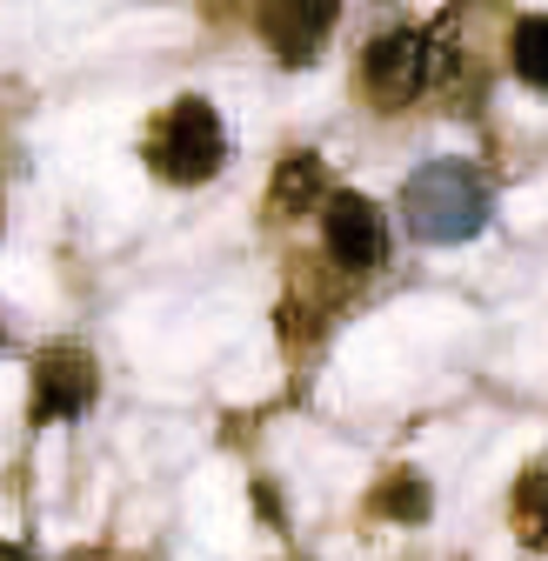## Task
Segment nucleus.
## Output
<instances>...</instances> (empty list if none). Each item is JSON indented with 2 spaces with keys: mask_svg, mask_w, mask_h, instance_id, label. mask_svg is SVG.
Masks as SVG:
<instances>
[{
  "mask_svg": "<svg viewBox=\"0 0 548 561\" xmlns=\"http://www.w3.org/2000/svg\"><path fill=\"white\" fill-rule=\"evenodd\" d=\"M401 221L429 248H455L489 228V181L468 161H429L401 187Z\"/></svg>",
  "mask_w": 548,
  "mask_h": 561,
  "instance_id": "1",
  "label": "nucleus"
},
{
  "mask_svg": "<svg viewBox=\"0 0 548 561\" xmlns=\"http://www.w3.org/2000/svg\"><path fill=\"white\" fill-rule=\"evenodd\" d=\"M148 168L161 174V181H174V187H201V181H215L221 174V161H228V134H221V114L201 101V94H187V101H174L155 127H148Z\"/></svg>",
  "mask_w": 548,
  "mask_h": 561,
  "instance_id": "2",
  "label": "nucleus"
},
{
  "mask_svg": "<svg viewBox=\"0 0 548 561\" xmlns=\"http://www.w3.org/2000/svg\"><path fill=\"white\" fill-rule=\"evenodd\" d=\"M448 67V54L435 47V34H422V27H395V34H381V41H368V54H362V81H368V94L381 101V107H401V101H415L435 75Z\"/></svg>",
  "mask_w": 548,
  "mask_h": 561,
  "instance_id": "3",
  "label": "nucleus"
},
{
  "mask_svg": "<svg viewBox=\"0 0 548 561\" xmlns=\"http://www.w3.org/2000/svg\"><path fill=\"white\" fill-rule=\"evenodd\" d=\"M321 241H328L334 267H349V274H375V267L388 261V215H381L368 194L328 187V201H321Z\"/></svg>",
  "mask_w": 548,
  "mask_h": 561,
  "instance_id": "4",
  "label": "nucleus"
},
{
  "mask_svg": "<svg viewBox=\"0 0 548 561\" xmlns=\"http://www.w3.org/2000/svg\"><path fill=\"white\" fill-rule=\"evenodd\" d=\"M101 394V375H94V355L88 347H41L34 362V421H81Z\"/></svg>",
  "mask_w": 548,
  "mask_h": 561,
  "instance_id": "5",
  "label": "nucleus"
},
{
  "mask_svg": "<svg viewBox=\"0 0 548 561\" xmlns=\"http://www.w3.org/2000/svg\"><path fill=\"white\" fill-rule=\"evenodd\" d=\"M341 14V0H261V41L282 67H308Z\"/></svg>",
  "mask_w": 548,
  "mask_h": 561,
  "instance_id": "6",
  "label": "nucleus"
},
{
  "mask_svg": "<svg viewBox=\"0 0 548 561\" xmlns=\"http://www.w3.org/2000/svg\"><path fill=\"white\" fill-rule=\"evenodd\" d=\"M321 201H328L321 154H282V168H274V181H267V207L282 221H295V215H308V207H321Z\"/></svg>",
  "mask_w": 548,
  "mask_h": 561,
  "instance_id": "7",
  "label": "nucleus"
},
{
  "mask_svg": "<svg viewBox=\"0 0 548 561\" xmlns=\"http://www.w3.org/2000/svg\"><path fill=\"white\" fill-rule=\"evenodd\" d=\"M429 508H435V495H429V481L415 468L381 474V488H375V515L381 522H429Z\"/></svg>",
  "mask_w": 548,
  "mask_h": 561,
  "instance_id": "8",
  "label": "nucleus"
},
{
  "mask_svg": "<svg viewBox=\"0 0 548 561\" xmlns=\"http://www.w3.org/2000/svg\"><path fill=\"white\" fill-rule=\"evenodd\" d=\"M509 60L528 88H548V14H522L515 21V41H509Z\"/></svg>",
  "mask_w": 548,
  "mask_h": 561,
  "instance_id": "9",
  "label": "nucleus"
},
{
  "mask_svg": "<svg viewBox=\"0 0 548 561\" xmlns=\"http://www.w3.org/2000/svg\"><path fill=\"white\" fill-rule=\"evenodd\" d=\"M515 522L535 548H548V468H528L515 481Z\"/></svg>",
  "mask_w": 548,
  "mask_h": 561,
  "instance_id": "10",
  "label": "nucleus"
},
{
  "mask_svg": "<svg viewBox=\"0 0 548 561\" xmlns=\"http://www.w3.org/2000/svg\"><path fill=\"white\" fill-rule=\"evenodd\" d=\"M0 561H34V554H27L21 541H0Z\"/></svg>",
  "mask_w": 548,
  "mask_h": 561,
  "instance_id": "11",
  "label": "nucleus"
}]
</instances>
